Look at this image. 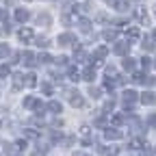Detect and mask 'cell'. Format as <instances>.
Returning a JSON list of instances; mask_svg holds the SVG:
<instances>
[{
	"label": "cell",
	"instance_id": "obj_35",
	"mask_svg": "<svg viewBox=\"0 0 156 156\" xmlns=\"http://www.w3.org/2000/svg\"><path fill=\"white\" fill-rule=\"evenodd\" d=\"M154 39H156V30H154Z\"/></svg>",
	"mask_w": 156,
	"mask_h": 156
},
{
	"label": "cell",
	"instance_id": "obj_12",
	"mask_svg": "<svg viewBox=\"0 0 156 156\" xmlns=\"http://www.w3.org/2000/svg\"><path fill=\"white\" fill-rule=\"evenodd\" d=\"M128 39H132V41H134V39H139V30H136V28H130V30H128Z\"/></svg>",
	"mask_w": 156,
	"mask_h": 156
},
{
	"label": "cell",
	"instance_id": "obj_26",
	"mask_svg": "<svg viewBox=\"0 0 156 156\" xmlns=\"http://www.w3.org/2000/svg\"><path fill=\"white\" fill-rule=\"evenodd\" d=\"M22 83H24V80H22V76H15V89L22 87Z\"/></svg>",
	"mask_w": 156,
	"mask_h": 156
},
{
	"label": "cell",
	"instance_id": "obj_16",
	"mask_svg": "<svg viewBox=\"0 0 156 156\" xmlns=\"http://www.w3.org/2000/svg\"><path fill=\"white\" fill-rule=\"evenodd\" d=\"M26 85H28V87H35V85H37V80H35V76H33V74L26 76Z\"/></svg>",
	"mask_w": 156,
	"mask_h": 156
},
{
	"label": "cell",
	"instance_id": "obj_17",
	"mask_svg": "<svg viewBox=\"0 0 156 156\" xmlns=\"http://www.w3.org/2000/svg\"><path fill=\"white\" fill-rule=\"evenodd\" d=\"M69 78H72V80L76 83V80H80V74H78L76 69H69Z\"/></svg>",
	"mask_w": 156,
	"mask_h": 156
},
{
	"label": "cell",
	"instance_id": "obj_24",
	"mask_svg": "<svg viewBox=\"0 0 156 156\" xmlns=\"http://www.w3.org/2000/svg\"><path fill=\"white\" fill-rule=\"evenodd\" d=\"M122 122H124V117H122V115H115V117H113V124H117V126H119Z\"/></svg>",
	"mask_w": 156,
	"mask_h": 156
},
{
	"label": "cell",
	"instance_id": "obj_28",
	"mask_svg": "<svg viewBox=\"0 0 156 156\" xmlns=\"http://www.w3.org/2000/svg\"><path fill=\"white\" fill-rule=\"evenodd\" d=\"M141 63H143V67H145V69H147V67H150V65H152V63H150V58H147V56H145V58H143V61H141Z\"/></svg>",
	"mask_w": 156,
	"mask_h": 156
},
{
	"label": "cell",
	"instance_id": "obj_21",
	"mask_svg": "<svg viewBox=\"0 0 156 156\" xmlns=\"http://www.w3.org/2000/svg\"><path fill=\"white\" fill-rule=\"evenodd\" d=\"M7 54H9V48L5 44H0V56H7Z\"/></svg>",
	"mask_w": 156,
	"mask_h": 156
},
{
	"label": "cell",
	"instance_id": "obj_18",
	"mask_svg": "<svg viewBox=\"0 0 156 156\" xmlns=\"http://www.w3.org/2000/svg\"><path fill=\"white\" fill-rule=\"evenodd\" d=\"M35 104H37L35 98H26V100H24V106H28V108H30V106H35Z\"/></svg>",
	"mask_w": 156,
	"mask_h": 156
},
{
	"label": "cell",
	"instance_id": "obj_13",
	"mask_svg": "<svg viewBox=\"0 0 156 156\" xmlns=\"http://www.w3.org/2000/svg\"><path fill=\"white\" fill-rule=\"evenodd\" d=\"M30 58H33V54H30V52H22V61H24L26 65H30V63H33Z\"/></svg>",
	"mask_w": 156,
	"mask_h": 156
},
{
	"label": "cell",
	"instance_id": "obj_27",
	"mask_svg": "<svg viewBox=\"0 0 156 156\" xmlns=\"http://www.w3.org/2000/svg\"><path fill=\"white\" fill-rule=\"evenodd\" d=\"M117 9H119V11H126L128 5H126V2H117Z\"/></svg>",
	"mask_w": 156,
	"mask_h": 156
},
{
	"label": "cell",
	"instance_id": "obj_9",
	"mask_svg": "<svg viewBox=\"0 0 156 156\" xmlns=\"http://www.w3.org/2000/svg\"><path fill=\"white\" fill-rule=\"evenodd\" d=\"M128 46H130V44H117V46H115V48H113V50H115V52H117V54H124V52H126V50H128Z\"/></svg>",
	"mask_w": 156,
	"mask_h": 156
},
{
	"label": "cell",
	"instance_id": "obj_4",
	"mask_svg": "<svg viewBox=\"0 0 156 156\" xmlns=\"http://www.w3.org/2000/svg\"><path fill=\"white\" fill-rule=\"evenodd\" d=\"M104 136H106V139H122V132L115 130V128H108V130L104 132Z\"/></svg>",
	"mask_w": 156,
	"mask_h": 156
},
{
	"label": "cell",
	"instance_id": "obj_31",
	"mask_svg": "<svg viewBox=\"0 0 156 156\" xmlns=\"http://www.w3.org/2000/svg\"><path fill=\"white\" fill-rule=\"evenodd\" d=\"M143 50H154V44H143Z\"/></svg>",
	"mask_w": 156,
	"mask_h": 156
},
{
	"label": "cell",
	"instance_id": "obj_15",
	"mask_svg": "<svg viewBox=\"0 0 156 156\" xmlns=\"http://www.w3.org/2000/svg\"><path fill=\"white\" fill-rule=\"evenodd\" d=\"M124 67L126 69H132L134 67V58H124Z\"/></svg>",
	"mask_w": 156,
	"mask_h": 156
},
{
	"label": "cell",
	"instance_id": "obj_7",
	"mask_svg": "<svg viewBox=\"0 0 156 156\" xmlns=\"http://www.w3.org/2000/svg\"><path fill=\"white\" fill-rule=\"evenodd\" d=\"M134 98H136V93H134L132 89H128V91L124 93V102H126V104H132V102H134Z\"/></svg>",
	"mask_w": 156,
	"mask_h": 156
},
{
	"label": "cell",
	"instance_id": "obj_10",
	"mask_svg": "<svg viewBox=\"0 0 156 156\" xmlns=\"http://www.w3.org/2000/svg\"><path fill=\"white\" fill-rule=\"evenodd\" d=\"M145 78H147V76H143V74L136 72V74L132 76V80H134V83H143V85H145Z\"/></svg>",
	"mask_w": 156,
	"mask_h": 156
},
{
	"label": "cell",
	"instance_id": "obj_33",
	"mask_svg": "<svg viewBox=\"0 0 156 156\" xmlns=\"http://www.w3.org/2000/svg\"><path fill=\"white\" fill-rule=\"evenodd\" d=\"M150 124H152V126H156V115H152V117H150Z\"/></svg>",
	"mask_w": 156,
	"mask_h": 156
},
{
	"label": "cell",
	"instance_id": "obj_25",
	"mask_svg": "<svg viewBox=\"0 0 156 156\" xmlns=\"http://www.w3.org/2000/svg\"><path fill=\"white\" fill-rule=\"evenodd\" d=\"M41 22L44 24H50V17L48 15H39V24H41Z\"/></svg>",
	"mask_w": 156,
	"mask_h": 156
},
{
	"label": "cell",
	"instance_id": "obj_5",
	"mask_svg": "<svg viewBox=\"0 0 156 156\" xmlns=\"http://www.w3.org/2000/svg\"><path fill=\"white\" fill-rule=\"evenodd\" d=\"M69 41H74V35H69V33H65V35L58 37V46H67Z\"/></svg>",
	"mask_w": 156,
	"mask_h": 156
},
{
	"label": "cell",
	"instance_id": "obj_11",
	"mask_svg": "<svg viewBox=\"0 0 156 156\" xmlns=\"http://www.w3.org/2000/svg\"><path fill=\"white\" fill-rule=\"evenodd\" d=\"M48 108H50L52 113H61V104H58V102H50Z\"/></svg>",
	"mask_w": 156,
	"mask_h": 156
},
{
	"label": "cell",
	"instance_id": "obj_19",
	"mask_svg": "<svg viewBox=\"0 0 156 156\" xmlns=\"http://www.w3.org/2000/svg\"><path fill=\"white\" fill-rule=\"evenodd\" d=\"M104 39H106V41L115 39V30H104Z\"/></svg>",
	"mask_w": 156,
	"mask_h": 156
},
{
	"label": "cell",
	"instance_id": "obj_30",
	"mask_svg": "<svg viewBox=\"0 0 156 156\" xmlns=\"http://www.w3.org/2000/svg\"><path fill=\"white\" fill-rule=\"evenodd\" d=\"M26 134L30 136V139H35V136H37V132H35V130H26Z\"/></svg>",
	"mask_w": 156,
	"mask_h": 156
},
{
	"label": "cell",
	"instance_id": "obj_6",
	"mask_svg": "<svg viewBox=\"0 0 156 156\" xmlns=\"http://www.w3.org/2000/svg\"><path fill=\"white\" fill-rule=\"evenodd\" d=\"M15 20H17V22H26V20H28V11L17 9V11H15Z\"/></svg>",
	"mask_w": 156,
	"mask_h": 156
},
{
	"label": "cell",
	"instance_id": "obj_23",
	"mask_svg": "<svg viewBox=\"0 0 156 156\" xmlns=\"http://www.w3.org/2000/svg\"><path fill=\"white\" fill-rule=\"evenodd\" d=\"M48 61H50V56H48L46 52H44V54H39V63H48Z\"/></svg>",
	"mask_w": 156,
	"mask_h": 156
},
{
	"label": "cell",
	"instance_id": "obj_2",
	"mask_svg": "<svg viewBox=\"0 0 156 156\" xmlns=\"http://www.w3.org/2000/svg\"><path fill=\"white\" fill-rule=\"evenodd\" d=\"M17 37L22 39V41H30V39H33V30L30 28H22V30L17 33Z\"/></svg>",
	"mask_w": 156,
	"mask_h": 156
},
{
	"label": "cell",
	"instance_id": "obj_1",
	"mask_svg": "<svg viewBox=\"0 0 156 156\" xmlns=\"http://www.w3.org/2000/svg\"><path fill=\"white\" fill-rule=\"evenodd\" d=\"M141 102H143V104H156V95H154L152 91H145V93L141 95Z\"/></svg>",
	"mask_w": 156,
	"mask_h": 156
},
{
	"label": "cell",
	"instance_id": "obj_8",
	"mask_svg": "<svg viewBox=\"0 0 156 156\" xmlns=\"http://www.w3.org/2000/svg\"><path fill=\"white\" fill-rule=\"evenodd\" d=\"M83 78H85V80H89V83H91L93 78H95V72H93L91 67H87V69H85V74H83Z\"/></svg>",
	"mask_w": 156,
	"mask_h": 156
},
{
	"label": "cell",
	"instance_id": "obj_14",
	"mask_svg": "<svg viewBox=\"0 0 156 156\" xmlns=\"http://www.w3.org/2000/svg\"><path fill=\"white\" fill-rule=\"evenodd\" d=\"M106 52H108L106 48H98V50H95V56H98V58H104V56H106Z\"/></svg>",
	"mask_w": 156,
	"mask_h": 156
},
{
	"label": "cell",
	"instance_id": "obj_3",
	"mask_svg": "<svg viewBox=\"0 0 156 156\" xmlns=\"http://www.w3.org/2000/svg\"><path fill=\"white\" fill-rule=\"evenodd\" d=\"M69 102L74 104V106H83V98H80V93H69Z\"/></svg>",
	"mask_w": 156,
	"mask_h": 156
},
{
	"label": "cell",
	"instance_id": "obj_22",
	"mask_svg": "<svg viewBox=\"0 0 156 156\" xmlns=\"http://www.w3.org/2000/svg\"><path fill=\"white\" fill-rule=\"evenodd\" d=\"M139 147H141V141H136V139L130 141V150H139Z\"/></svg>",
	"mask_w": 156,
	"mask_h": 156
},
{
	"label": "cell",
	"instance_id": "obj_32",
	"mask_svg": "<svg viewBox=\"0 0 156 156\" xmlns=\"http://www.w3.org/2000/svg\"><path fill=\"white\" fill-rule=\"evenodd\" d=\"M111 108H113V100H111V102H106V104H104V111H111Z\"/></svg>",
	"mask_w": 156,
	"mask_h": 156
},
{
	"label": "cell",
	"instance_id": "obj_29",
	"mask_svg": "<svg viewBox=\"0 0 156 156\" xmlns=\"http://www.w3.org/2000/svg\"><path fill=\"white\" fill-rule=\"evenodd\" d=\"M80 134H85V136H87V134H89V126H83V128H80Z\"/></svg>",
	"mask_w": 156,
	"mask_h": 156
},
{
	"label": "cell",
	"instance_id": "obj_34",
	"mask_svg": "<svg viewBox=\"0 0 156 156\" xmlns=\"http://www.w3.org/2000/svg\"><path fill=\"white\" fill-rule=\"evenodd\" d=\"M33 156H44V154H39V152H37V154H33Z\"/></svg>",
	"mask_w": 156,
	"mask_h": 156
},
{
	"label": "cell",
	"instance_id": "obj_20",
	"mask_svg": "<svg viewBox=\"0 0 156 156\" xmlns=\"http://www.w3.org/2000/svg\"><path fill=\"white\" fill-rule=\"evenodd\" d=\"M89 26H91L89 20H80V28H83V30H89Z\"/></svg>",
	"mask_w": 156,
	"mask_h": 156
}]
</instances>
